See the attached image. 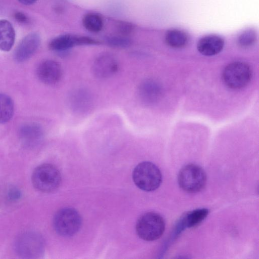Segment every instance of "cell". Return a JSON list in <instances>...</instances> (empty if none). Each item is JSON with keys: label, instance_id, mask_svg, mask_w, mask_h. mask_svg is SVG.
Instances as JSON below:
<instances>
[{"label": "cell", "instance_id": "6da1fadb", "mask_svg": "<svg viewBox=\"0 0 259 259\" xmlns=\"http://www.w3.org/2000/svg\"><path fill=\"white\" fill-rule=\"evenodd\" d=\"M133 180L139 189L147 192L157 189L162 181L161 173L158 167L149 161L139 163L133 171Z\"/></svg>", "mask_w": 259, "mask_h": 259}, {"label": "cell", "instance_id": "7a4b0ae2", "mask_svg": "<svg viewBox=\"0 0 259 259\" xmlns=\"http://www.w3.org/2000/svg\"><path fill=\"white\" fill-rule=\"evenodd\" d=\"M31 181L37 190L49 193L56 190L61 182V176L58 168L53 164L44 163L37 166L33 171Z\"/></svg>", "mask_w": 259, "mask_h": 259}, {"label": "cell", "instance_id": "3957f363", "mask_svg": "<svg viewBox=\"0 0 259 259\" xmlns=\"http://www.w3.org/2000/svg\"><path fill=\"white\" fill-rule=\"evenodd\" d=\"M165 229V223L162 217L157 213L148 212L138 220L136 230L142 239L151 241L159 239Z\"/></svg>", "mask_w": 259, "mask_h": 259}, {"label": "cell", "instance_id": "277c9868", "mask_svg": "<svg viewBox=\"0 0 259 259\" xmlns=\"http://www.w3.org/2000/svg\"><path fill=\"white\" fill-rule=\"evenodd\" d=\"M82 223L79 213L75 209L65 207L60 209L53 219L56 232L63 237H71L79 230Z\"/></svg>", "mask_w": 259, "mask_h": 259}, {"label": "cell", "instance_id": "5b68a950", "mask_svg": "<svg viewBox=\"0 0 259 259\" xmlns=\"http://www.w3.org/2000/svg\"><path fill=\"white\" fill-rule=\"evenodd\" d=\"M178 181L184 191L188 193H196L204 187L206 176L204 170L199 165L189 164L180 170Z\"/></svg>", "mask_w": 259, "mask_h": 259}, {"label": "cell", "instance_id": "8992f818", "mask_svg": "<svg viewBox=\"0 0 259 259\" xmlns=\"http://www.w3.org/2000/svg\"><path fill=\"white\" fill-rule=\"evenodd\" d=\"M252 76L250 66L241 61L232 62L224 69L222 77L224 83L229 88L238 90L245 87Z\"/></svg>", "mask_w": 259, "mask_h": 259}, {"label": "cell", "instance_id": "52a82bcc", "mask_svg": "<svg viewBox=\"0 0 259 259\" xmlns=\"http://www.w3.org/2000/svg\"><path fill=\"white\" fill-rule=\"evenodd\" d=\"M98 43L97 40L89 36L64 34L54 37L50 41L49 46L51 50L62 53L75 46L94 45Z\"/></svg>", "mask_w": 259, "mask_h": 259}, {"label": "cell", "instance_id": "ba28073f", "mask_svg": "<svg viewBox=\"0 0 259 259\" xmlns=\"http://www.w3.org/2000/svg\"><path fill=\"white\" fill-rule=\"evenodd\" d=\"M15 248L21 256L27 258L36 257L40 254L42 250L41 239L34 233H24L17 239Z\"/></svg>", "mask_w": 259, "mask_h": 259}, {"label": "cell", "instance_id": "9c48e42d", "mask_svg": "<svg viewBox=\"0 0 259 259\" xmlns=\"http://www.w3.org/2000/svg\"><path fill=\"white\" fill-rule=\"evenodd\" d=\"M119 69L117 59L111 53L104 52L95 59L92 66L94 74L99 78H107L115 74Z\"/></svg>", "mask_w": 259, "mask_h": 259}, {"label": "cell", "instance_id": "30bf717a", "mask_svg": "<svg viewBox=\"0 0 259 259\" xmlns=\"http://www.w3.org/2000/svg\"><path fill=\"white\" fill-rule=\"evenodd\" d=\"M40 42L39 35L31 32L25 36L19 42L14 52V58L18 62H23L30 58L36 51Z\"/></svg>", "mask_w": 259, "mask_h": 259}, {"label": "cell", "instance_id": "8fae6325", "mask_svg": "<svg viewBox=\"0 0 259 259\" xmlns=\"http://www.w3.org/2000/svg\"><path fill=\"white\" fill-rule=\"evenodd\" d=\"M37 75L43 83L52 85L58 82L62 76V69L56 61L46 60L39 64L37 69Z\"/></svg>", "mask_w": 259, "mask_h": 259}, {"label": "cell", "instance_id": "7c38bea8", "mask_svg": "<svg viewBox=\"0 0 259 259\" xmlns=\"http://www.w3.org/2000/svg\"><path fill=\"white\" fill-rule=\"evenodd\" d=\"M224 46V41L222 37L215 35H209L199 39L197 49L202 55L212 56L221 52Z\"/></svg>", "mask_w": 259, "mask_h": 259}, {"label": "cell", "instance_id": "4fadbf2b", "mask_svg": "<svg viewBox=\"0 0 259 259\" xmlns=\"http://www.w3.org/2000/svg\"><path fill=\"white\" fill-rule=\"evenodd\" d=\"M15 32L12 24L7 20H0V50L8 52L12 48Z\"/></svg>", "mask_w": 259, "mask_h": 259}, {"label": "cell", "instance_id": "5bb4252c", "mask_svg": "<svg viewBox=\"0 0 259 259\" xmlns=\"http://www.w3.org/2000/svg\"><path fill=\"white\" fill-rule=\"evenodd\" d=\"M42 134L40 126L34 123L23 125L20 131L22 141L28 146H32L37 143L41 139Z\"/></svg>", "mask_w": 259, "mask_h": 259}, {"label": "cell", "instance_id": "9a60e30c", "mask_svg": "<svg viewBox=\"0 0 259 259\" xmlns=\"http://www.w3.org/2000/svg\"><path fill=\"white\" fill-rule=\"evenodd\" d=\"M166 43L173 48L184 47L188 42V36L183 31L177 29L168 30L165 36Z\"/></svg>", "mask_w": 259, "mask_h": 259}, {"label": "cell", "instance_id": "2e32d148", "mask_svg": "<svg viewBox=\"0 0 259 259\" xmlns=\"http://www.w3.org/2000/svg\"><path fill=\"white\" fill-rule=\"evenodd\" d=\"M70 102L75 110L85 111L91 105V98L86 91L79 90L71 95Z\"/></svg>", "mask_w": 259, "mask_h": 259}, {"label": "cell", "instance_id": "e0dca14e", "mask_svg": "<svg viewBox=\"0 0 259 259\" xmlns=\"http://www.w3.org/2000/svg\"><path fill=\"white\" fill-rule=\"evenodd\" d=\"M82 23L86 30L93 33L100 32L104 25L103 19L101 16L94 12L85 14L82 18Z\"/></svg>", "mask_w": 259, "mask_h": 259}, {"label": "cell", "instance_id": "ac0fdd59", "mask_svg": "<svg viewBox=\"0 0 259 259\" xmlns=\"http://www.w3.org/2000/svg\"><path fill=\"white\" fill-rule=\"evenodd\" d=\"M14 102L10 97L0 93V124L9 121L13 117Z\"/></svg>", "mask_w": 259, "mask_h": 259}, {"label": "cell", "instance_id": "d6986e66", "mask_svg": "<svg viewBox=\"0 0 259 259\" xmlns=\"http://www.w3.org/2000/svg\"><path fill=\"white\" fill-rule=\"evenodd\" d=\"M158 90V87L154 81L146 80L141 83L138 92L140 98L143 100L151 102L157 97Z\"/></svg>", "mask_w": 259, "mask_h": 259}, {"label": "cell", "instance_id": "ffe728a7", "mask_svg": "<svg viewBox=\"0 0 259 259\" xmlns=\"http://www.w3.org/2000/svg\"><path fill=\"white\" fill-rule=\"evenodd\" d=\"M208 210L199 208L193 210L185 218V226L188 228L193 227L201 223L207 215Z\"/></svg>", "mask_w": 259, "mask_h": 259}, {"label": "cell", "instance_id": "44dd1931", "mask_svg": "<svg viewBox=\"0 0 259 259\" xmlns=\"http://www.w3.org/2000/svg\"><path fill=\"white\" fill-rule=\"evenodd\" d=\"M106 44L113 48L123 49L130 47L132 44L131 39L123 35H111L105 39Z\"/></svg>", "mask_w": 259, "mask_h": 259}, {"label": "cell", "instance_id": "7402d4cb", "mask_svg": "<svg viewBox=\"0 0 259 259\" xmlns=\"http://www.w3.org/2000/svg\"><path fill=\"white\" fill-rule=\"evenodd\" d=\"M256 40V33L252 29H248L243 32L238 37L239 45L243 48L252 46Z\"/></svg>", "mask_w": 259, "mask_h": 259}, {"label": "cell", "instance_id": "603a6c76", "mask_svg": "<svg viewBox=\"0 0 259 259\" xmlns=\"http://www.w3.org/2000/svg\"><path fill=\"white\" fill-rule=\"evenodd\" d=\"M21 195L22 194L20 190L15 187L9 188L8 191V197L12 201H17L20 199L21 197Z\"/></svg>", "mask_w": 259, "mask_h": 259}, {"label": "cell", "instance_id": "cb8c5ba5", "mask_svg": "<svg viewBox=\"0 0 259 259\" xmlns=\"http://www.w3.org/2000/svg\"><path fill=\"white\" fill-rule=\"evenodd\" d=\"M14 17L17 21L20 23H26L28 22V20L27 16L22 12H18L14 15Z\"/></svg>", "mask_w": 259, "mask_h": 259}, {"label": "cell", "instance_id": "d4e9b609", "mask_svg": "<svg viewBox=\"0 0 259 259\" xmlns=\"http://www.w3.org/2000/svg\"><path fill=\"white\" fill-rule=\"evenodd\" d=\"M119 29L120 30L122 33H129L131 30L132 31L133 27L128 23H122L120 24Z\"/></svg>", "mask_w": 259, "mask_h": 259}, {"label": "cell", "instance_id": "484cf974", "mask_svg": "<svg viewBox=\"0 0 259 259\" xmlns=\"http://www.w3.org/2000/svg\"><path fill=\"white\" fill-rule=\"evenodd\" d=\"M37 0H18V1L24 5H31L34 4Z\"/></svg>", "mask_w": 259, "mask_h": 259}]
</instances>
